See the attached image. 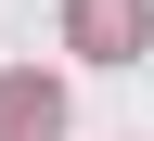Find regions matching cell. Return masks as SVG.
I'll return each mask as SVG.
<instances>
[{"mask_svg":"<svg viewBox=\"0 0 154 141\" xmlns=\"http://www.w3.org/2000/svg\"><path fill=\"white\" fill-rule=\"evenodd\" d=\"M64 38L90 51V64H141V38H154V0H64Z\"/></svg>","mask_w":154,"mask_h":141,"instance_id":"1","label":"cell"},{"mask_svg":"<svg viewBox=\"0 0 154 141\" xmlns=\"http://www.w3.org/2000/svg\"><path fill=\"white\" fill-rule=\"evenodd\" d=\"M0 141H64V90L51 77H0Z\"/></svg>","mask_w":154,"mask_h":141,"instance_id":"2","label":"cell"}]
</instances>
